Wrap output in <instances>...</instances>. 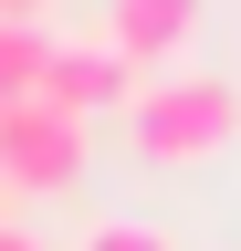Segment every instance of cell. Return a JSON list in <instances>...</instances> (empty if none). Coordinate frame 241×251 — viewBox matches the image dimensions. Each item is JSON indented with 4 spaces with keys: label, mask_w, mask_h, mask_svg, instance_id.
Masks as SVG:
<instances>
[{
    "label": "cell",
    "mask_w": 241,
    "mask_h": 251,
    "mask_svg": "<svg viewBox=\"0 0 241 251\" xmlns=\"http://www.w3.org/2000/svg\"><path fill=\"white\" fill-rule=\"evenodd\" d=\"M84 157H95V136H84V115L63 105H0V188H32V199H63V188L84 178Z\"/></svg>",
    "instance_id": "7a4b0ae2"
},
{
    "label": "cell",
    "mask_w": 241,
    "mask_h": 251,
    "mask_svg": "<svg viewBox=\"0 0 241 251\" xmlns=\"http://www.w3.org/2000/svg\"><path fill=\"white\" fill-rule=\"evenodd\" d=\"M74 251H168V230H158V220H95Z\"/></svg>",
    "instance_id": "8992f818"
},
{
    "label": "cell",
    "mask_w": 241,
    "mask_h": 251,
    "mask_svg": "<svg viewBox=\"0 0 241 251\" xmlns=\"http://www.w3.org/2000/svg\"><path fill=\"white\" fill-rule=\"evenodd\" d=\"M126 147L147 168H199V157L241 147V84L199 74V63H168V74H136L126 94Z\"/></svg>",
    "instance_id": "6da1fadb"
},
{
    "label": "cell",
    "mask_w": 241,
    "mask_h": 251,
    "mask_svg": "<svg viewBox=\"0 0 241 251\" xmlns=\"http://www.w3.org/2000/svg\"><path fill=\"white\" fill-rule=\"evenodd\" d=\"M0 21H53V0H0Z\"/></svg>",
    "instance_id": "52a82bcc"
},
{
    "label": "cell",
    "mask_w": 241,
    "mask_h": 251,
    "mask_svg": "<svg viewBox=\"0 0 241 251\" xmlns=\"http://www.w3.org/2000/svg\"><path fill=\"white\" fill-rule=\"evenodd\" d=\"M53 63V21H0V105H32Z\"/></svg>",
    "instance_id": "5b68a950"
},
{
    "label": "cell",
    "mask_w": 241,
    "mask_h": 251,
    "mask_svg": "<svg viewBox=\"0 0 241 251\" xmlns=\"http://www.w3.org/2000/svg\"><path fill=\"white\" fill-rule=\"evenodd\" d=\"M126 94H136V63L105 42V31H84V42H53L42 63V105H63V115H126Z\"/></svg>",
    "instance_id": "3957f363"
},
{
    "label": "cell",
    "mask_w": 241,
    "mask_h": 251,
    "mask_svg": "<svg viewBox=\"0 0 241 251\" xmlns=\"http://www.w3.org/2000/svg\"><path fill=\"white\" fill-rule=\"evenodd\" d=\"M0 251H42V241H21V230H11V220H0Z\"/></svg>",
    "instance_id": "ba28073f"
},
{
    "label": "cell",
    "mask_w": 241,
    "mask_h": 251,
    "mask_svg": "<svg viewBox=\"0 0 241 251\" xmlns=\"http://www.w3.org/2000/svg\"><path fill=\"white\" fill-rule=\"evenodd\" d=\"M199 11L210 0H105V42L126 52L136 74H168V63L199 42Z\"/></svg>",
    "instance_id": "277c9868"
}]
</instances>
